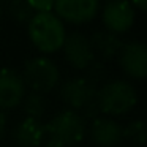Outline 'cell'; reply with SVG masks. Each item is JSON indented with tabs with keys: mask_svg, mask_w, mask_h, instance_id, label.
<instances>
[{
	"mask_svg": "<svg viewBox=\"0 0 147 147\" xmlns=\"http://www.w3.org/2000/svg\"><path fill=\"white\" fill-rule=\"evenodd\" d=\"M133 3L136 5L139 10H146V3H147V0H133Z\"/></svg>",
	"mask_w": 147,
	"mask_h": 147,
	"instance_id": "obj_21",
	"label": "cell"
},
{
	"mask_svg": "<svg viewBox=\"0 0 147 147\" xmlns=\"http://www.w3.org/2000/svg\"><path fill=\"white\" fill-rule=\"evenodd\" d=\"M29 36L32 43L43 52H55L65 41V26L62 19L51 11L35 13L29 21Z\"/></svg>",
	"mask_w": 147,
	"mask_h": 147,
	"instance_id": "obj_1",
	"label": "cell"
},
{
	"mask_svg": "<svg viewBox=\"0 0 147 147\" xmlns=\"http://www.w3.org/2000/svg\"><path fill=\"white\" fill-rule=\"evenodd\" d=\"M96 86L87 78L68 79L60 89V96L63 103L71 108V111L79 112L82 117H98L96 106Z\"/></svg>",
	"mask_w": 147,
	"mask_h": 147,
	"instance_id": "obj_3",
	"label": "cell"
},
{
	"mask_svg": "<svg viewBox=\"0 0 147 147\" xmlns=\"http://www.w3.org/2000/svg\"><path fill=\"white\" fill-rule=\"evenodd\" d=\"M8 13L18 22H29L35 14L29 0H10L8 2Z\"/></svg>",
	"mask_w": 147,
	"mask_h": 147,
	"instance_id": "obj_15",
	"label": "cell"
},
{
	"mask_svg": "<svg viewBox=\"0 0 147 147\" xmlns=\"http://www.w3.org/2000/svg\"><path fill=\"white\" fill-rule=\"evenodd\" d=\"M29 3L33 10L43 13V11H49L54 7V0H29Z\"/></svg>",
	"mask_w": 147,
	"mask_h": 147,
	"instance_id": "obj_18",
	"label": "cell"
},
{
	"mask_svg": "<svg viewBox=\"0 0 147 147\" xmlns=\"http://www.w3.org/2000/svg\"><path fill=\"white\" fill-rule=\"evenodd\" d=\"M92 48L95 55L98 54L101 59H112L115 54H119L123 46L122 40L119 38L115 33L109 32V30H98L92 35L90 38Z\"/></svg>",
	"mask_w": 147,
	"mask_h": 147,
	"instance_id": "obj_13",
	"label": "cell"
},
{
	"mask_svg": "<svg viewBox=\"0 0 147 147\" xmlns=\"http://www.w3.org/2000/svg\"><path fill=\"white\" fill-rule=\"evenodd\" d=\"M103 22L112 33L128 30L134 22V10L128 0H109L103 8Z\"/></svg>",
	"mask_w": 147,
	"mask_h": 147,
	"instance_id": "obj_7",
	"label": "cell"
},
{
	"mask_svg": "<svg viewBox=\"0 0 147 147\" xmlns=\"http://www.w3.org/2000/svg\"><path fill=\"white\" fill-rule=\"evenodd\" d=\"M62 48H63L67 62L78 70H86L95 60V52H93L90 38L81 32H73L67 35Z\"/></svg>",
	"mask_w": 147,
	"mask_h": 147,
	"instance_id": "obj_6",
	"label": "cell"
},
{
	"mask_svg": "<svg viewBox=\"0 0 147 147\" xmlns=\"http://www.w3.org/2000/svg\"><path fill=\"white\" fill-rule=\"evenodd\" d=\"M13 138L19 147H38L46 139V127L41 120L26 117L16 125Z\"/></svg>",
	"mask_w": 147,
	"mask_h": 147,
	"instance_id": "obj_12",
	"label": "cell"
},
{
	"mask_svg": "<svg viewBox=\"0 0 147 147\" xmlns=\"http://www.w3.org/2000/svg\"><path fill=\"white\" fill-rule=\"evenodd\" d=\"M26 96V86L22 78L14 70L3 68L0 70V111L13 109L21 105Z\"/></svg>",
	"mask_w": 147,
	"mask_h": 147,
	"instance_id": "obj_9",
	"label": "cell"
},
{
	"mask_svg": "<svg viewBox=\"0 0 147 147\" xmlns=\"http://www.w3.org/2000/svg\"><path fill=\"white\" fill-rule=\"evenodd\" d=\"M86 70H89V76H87V79H89L92 84H95V86H96L98 81H101L103 78H105V73H106L105 65H103L101 62H98V60H93Z\"/></svg>",
	"mask_w": 147,
	"mask_h": 147,
	"instance_id": "obj_17",
	"label": "cell"
},
{
	"mask_svg": "<svg viewBox=\"0 0 147 147\" xmlns=\"http://www.w3.org/2000/svg\"><path fill=\"white\" fill-rule=\"evenodd\" d=\"M86 134V119L76 111H63L46 125V138L70 147L78 144Z\"/></svg>",
	"mask_w": 147,
	"mask_h": 147,
	"instance_id": "obj_5",
	"label": "cell"
},
{
	"mask_svg": "<svg viewBox=\"0 0 147 147\" xmlns=\"http://www.w3.org/2000/svg\"><path fill=\"white\" fill-rule=\"evenodd\" d=\"M21 103H22L24 112H26L27 117L41 120L43 114L46 112V100L43 98V95L32 92V93H29L27 96H24Z\"/></svg>",
	"mask_w": 147,
	"mask_h": 147,
	"instance_id": "obj_14",
	"label": "cell"
},
{
	"mask_svg": "<svg viewBox=\"0 0 147 147\" xmlns=\"http://www.w3.org/2000/svg\"><path fill=\"white\" fill-rule=\"evenodd\" d=\"M5 131H7V117L0 111V139L5 136Z\"/></svg>",
	"mask_w": 147,
	"mask_h": 147,
	"instance_id": "obj_19",
	"label": "cell"
},
{
	"mask_svg": "<svg viewBox=\"0 0 147 147\" xmlns=\"http://www.w3.org/2000/svg\"><path fill=\"white\" fill-rule=\"evenodd\" d=\"M136 101V90L127 81H111L96 92L98 111L106 115L127 114L134 108Z\"/></svg>",
	"mask_w": 147,
	"mask_h": 147,
	"instance_id": "obj_2",
	"label": "cell"
},
{
	"mask_svg": "<svg viewBox=\"0 0 147 147\" xmlns=\"http://www.w3.org/2000/svg\"><path fill=\"white\" fill-rule=\"evenodd\" d=\"M103 2H105V3H106V2H109V0H103Z\"/></svg>",
	"mask_w": 147,
	"mask_h": 147,
	"instance_id": "obj_22",
	"label": "cell"
},
{
	"mask_svg": "<svg viewBox=\"0 0 147 147\" xmlns=\"http://www.w3.org/2000/svg\"><path fill=\"white\" fill-rule=\"evenodd\" d=\"M120 65L128 76L144 79L147 76V49L142 43L131 41L122 46L119 52Z\"/></svg>",
	"mask_w": 147,
	"mask_h": 147,
	"instance_id": "obj_10",
	"label": "cell"
},
{
	"mask_svg": "<svg viewBox=\"0 0 147 147\" xmlns=\"http://www.w3.org/2000/svg\"><path fill=\"white\" fill-rule=\"evenodd\" d=\"M90 138L100 147H115L123 139V128L109 117H95L90 125Z\"/></svg>",
	"mask_w": 147,
	"mask_h": 147,
	"instance_id": "obj_11",
	"label": "cell"
},
{
	"mask_svg": "<svg viewBox=\"0 0 147 147\" xmlns=\"http://www.w3.org/2000/svg\"><path fill=\"white\" fill-rule=\"evenodd\" d=\"M43 147H65L63 144H60V142H57V141H54V139H46L45 141V144H43Z\"/></svg>",
	"mask_w": 147,
	"mask_h": 147,
	"instance_id": "obj_20",
	"label": "cell"
},
{
	"mask_svg": "<svg viewBox=\"0 0 147 147\" xmlns=\"http://www.w3.org/2000/svg\"><path fill=\"white\" fill-rule=\"evenodd\" d=\"M22 82L29 87L33 93H48L54 90L60 79V71L57 65L46 57H35L30 59L24 67Z\"/></svg>",
	"mask_w": 147,
	"mask_h": 147,
	"instance_id": "obj_4",
	"label": "cell"
},
{
	"mask_svg": "<svg viewBox=\"0 0 147 147\" xmlns=\"http://www.w3.org/2000/svg\"><path fill=\"white\" fill-rule=\"evenodd\" d=\"M123 138L130 139L134 144H144L146 142V125L142 120H134L128 127L123 128Z\"/></svg>",
	"mask_w": 147,
	"mask_h": 147,
	"instance_id": "obj_16",
	"label": "cell"
},
{
	"mask_svg": "<svg viewBox=\"0 0 147 147\" xmlns=\"http://www.w3.org/2000/svg\"><path fill=\"white\" fill-rule=\"evenodd\" d=\"M100 0H54L59 18L73 24H82L96 14Z\"/></svg>",
	"mask_w": 147,
	"mask_h": 147,
	"instance_id": "obj_8",
	"label": "cell"
}]
</instances>
